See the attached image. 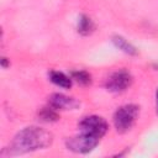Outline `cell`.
<instances>
[{
  "label": "cell",
  "mask_w": 158,
  "mask_h": 158,
  "mask_svg": "<svg viewBox=\"0 0 158 158\" xmlns=\"http://www.w3.org/2000/svg\"><path fill=\"white\" fill-rule=\"evenodd\" d=\"M53 141V136L51 132L37 127L30 126L22 128L16 133L11 144H10V154H22L38 149L47 148Z\"/></svg>",
  "instance_id": "cell-1"
},
{
  "label": "cell",
  "mask_w": 158,
  "mask_h": 158,
  "mask_svg": "<svg viewBox=\"0 0 158 158\" xmlns=\"http://www.w3.org/2000/svg\"><path fill=\"white\" fill-rule=\"evenodd\" d=\"M78 127H79L80 133L100 141L106 133L109 126H107V122L102 117L96 116V115H90V116L83 117Z\"/></svg>",
  "instance_id": "cell-2"
},
{
  "label": "cell",
  "mask_w": 158,
  "mask_h": 158,
  "mask_svg": "<svg viewBox=\"0 0 158 158\" xmlns=\"http://www.w3.org/2000/svg\"><path fill=\"white\" fill-rule=\"evenodd\" d=\"M138 116V106L133 104H127L118 107L114 115V125L117 132L125 133L133 126Z\"/></svg>",
  "instance_id": "cell-3"
},
{
  "label": "cell",
  "mask_w": 158,
  "mask_h": 158,
  "mask_svg": "<svg viewBox=\"0 0 158 158\" xmlns=\"http://www.w3.org/2000/svg\"><path fill=\"white\" fill-rule=\"evenodd\" d=\"M131 83H132L131 74L125 69H120L114 72L106 79L105 86L111 93H122L131 85Z\"/></svg>",
  "instance_id": "cell-4"
},
{
  "label": "cell",
  "mask_w": 158,
  "mask_h": 158,
  "mask_svg": "<svg viewBox=\"0 0 158 158\" xmlns=\"http://www.w3.org/2000/svg\"><path fill=\"white\" fill-rule=\"evenodd\" d=\"M99 142L100 141L88 137L79 132L77 136L67 139V148L75 153H88L93 151L99 144Z\"/></svg>",
  "instance_id": "cell-5"
},
{
  "label": "cell",
  "mask_w": 158,
  "mask_h": 158,
  "mask_svg": "<svg viewBox=\"0 0 158 158\" xmlns=\"http://www.w3.org/2000/svg\"><path fill=\"white\" fill-rule=\"evenodd\" d=\"M48 105L56 110H74L79 106V102L74 98L56 93L48 98Z\"/></svg>",
  "instance_id": "cell-6"
},
{
  "label": "cell",
  "mask_w": 158,
  "mask_h": 158,
  "mask_svg": "<svg viewBox=\"0 0 158 158\" xmlns=\"http://www.w3.org/2000/svg\"><path fill=\"white\" fill-rule=\"evenodd\" d=\"M49 79L53 84H56L59 88L69 89L72 86V78L67 77L64 73L58 72V70H51L49 72Z\"/></svg>",
  "instance_id": "cell-7"
},
{
  "label": "cell",
  "mask_w": 158,
  "mask_h": 158,
  "mask_svg": "<svg viewBox=\"0 0 158 158\" xmlns=\"http://www.w3.org/2000/svg\"><path fill=\"white\" fill-rule=\"evenodd\" d=\"M112 42H114V44L118 48V49H121L122 52H125L126 54H131V56H133V54H137V51H136V48L128 42V41H126L123 37H121V36H114L112 37Z\"/></svg>",
  "instance_id": "cell-8"
},
{
  "label": "cell",
  "mask_w": 158,
  "mask_h": 158,
  "mask_svg": "<svg viewBox=\"0 0 158 158\" xmlns=\"http://www.w3.org/2000/svg\"><path fill=\"white\" fill-rule=\"evenodd\" d=\"M93 30H94V23L91 19L85 15H81L78 21V32L83 36H88L93 32Z\"/></svg>",
  "instance_id": "cell-9"
},
{
  "label": "cell",
  "mask_w": 158,
  "mask_h": 158,
  "mask_svg": "<svg viewBox=\"0 0 158 158\" xmlns=\"http://www.w3.org/2000/svg\"><path fill=\"white\" fill-rule=\"evenodd\" d=\"M38 117L44 121V122H54L59 118L58 114H57V110L53 109L52 106H46V107H42L40 111H38Z\"/></svg>",
  "instance_id": "cell-10"
},
{
  "label": "cell",
  "mask_w": 158,
  "mask_h": 158,
  "mask_svg": "<svg viewBox=\"0 0 158 158\" xmlns=\"http://www.w3.org/2000/svg\"><path fill=\"white\" fill-rule=\"evenodd\" d=\"M70 75H72V79L80 85L86 86V85H90L91 83V75L85 70H75V72H72Z\"/></svg>",
  "instance_id": "cell-11"
},
{
  "label": "cell",
  "mask_w": 158,
  "mask_h": 158,
  "mask_svg": "<svg viewBox=\"0 0 158 158\" xmlns=\"http://www.w3.org/2000/svg\"><path fill=\"white\" fill-rule=\"evenodd\" d=\"M156 112L158 114V88H157V91H156Z\"/></svg>",
  "instance_id": "cell-12"
},
{
  "label": "cell",
  "mask_w": 158,
  "mask_h": 158,
  "mask_svg": "<svg viewBox=\"0 0 158 158\" xmlns=\"http://www.w3.org/2000/svg\"><path fill=\"white\" fill-rule=\"evenodd\" d=\"M1 65H2L4 68L6 67V58H2V59H1Z\"/></svg>",
  "instance_id": "cell-13"
}]
</instances>
